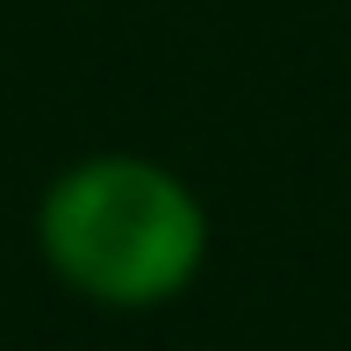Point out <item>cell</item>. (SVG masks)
<instances>
[{"label": "cell", "instance_id": "1", "mask_svg": "<svg viewBox=\"0 0 351 351\" xmlns=\"http://www.w3.org/2000/svg\"><path fill=\"white\" fill-rule=\"evenodd\" d=\"M36 244L79 294L108 308H151L194 280L208 251V215L143 158H86L43 194Z\"/></svg>", "mask_w": 351, "mask_h": 351}]
</instances>
